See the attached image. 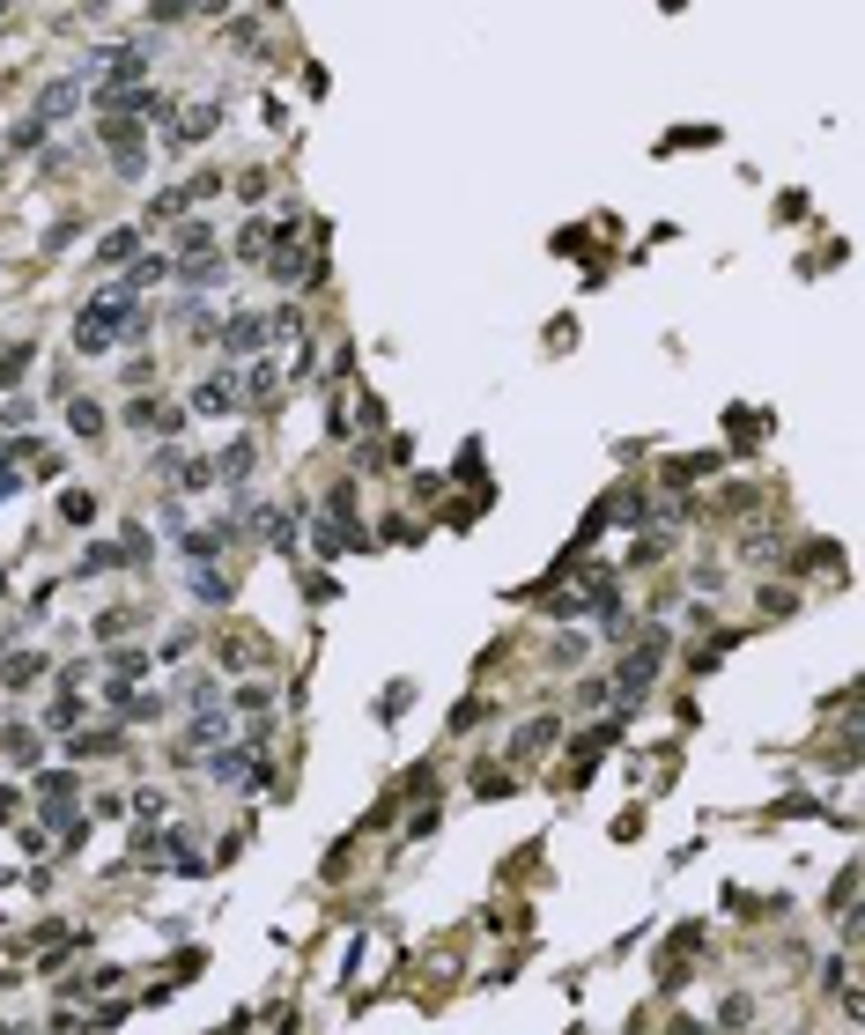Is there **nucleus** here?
Wrapping results in <instances>:
<instances>
[{
    "label": "nucleus",
    "mask_w": 865,
    "mask_h": 1035,
    "mask_svg": "<svg viewBox=\"0 0 865 1035\" xmlns=\"http://www.w3.org/2000/svg\"><path fill=\"white\" fill-rule=\"evenodd\" d=\"M126 341H148V311L141 304H126V296H89L82 318H74V348L82 355H111V348H126Z\"/></svg>",
    "instance_id": "f257e3e1"
},
{
    "label": "nucleus",
    "mask_w": 865,
    "mask_h": 1035,
    "mask_svg": "<svg viewBox=\"0 0 865 1035\" xmlns=\"http://www.w3.org/2000/svg\"><path fill=\"white\" fill-rule=\"evenodd\" d=\"M215 341H222L230 363H237V355H259V348H267V318H259V311H230V318L215 326Z\"/></svg>",
    "instance_id": "f03ea898"
},
{
    "label": "nucleus",
    "mask_w": 865,
    "mask_h": 1035,
    "mask_svg": "<svg viewBox=\"0 0 865 1035\" xmlns=\"http://www.w3.org/2000/svg\"><path fill=\"white\" fill-rule=\"evenodd\" d=\"M244 407V392H237V370L222 363V370H208V378L193 385V414H237Z\"/></svg>",
    "instance_id": "7ed1b4c3"
},
{
    "label": "nucleus",
    "mask_w": 865,
    "mask_h": 1035,
    "mask_svg": "<svg viewBox=\"0 0 865 1035\" xmlns=\"http://www.w3.org/2000/svg\"><path fill=\"white\" fill-rule=\"evenodd\" d=\"M156 281H171V259H163V252H141L134 267L111 281V296H126V304H134V296H141V289H156Z\"/></svg>",
    "instance_id": "20e7f679"
},
{
    "label": "nucleus",
    "mask_w": 865,
    "mask_h": 1035,
    "mask_svg": "<svg viewBox=\"0 0 865 1035\" xmlns=\"http://www.w3.org/2000/svg\"><path fill=\"white\" fill-rule=\"evenodd\" d=\"M119 747H126L119 725H89V732H74V740H67V755L74 762H97V755H119Z\"/></svg>",
    "instance_id": "39448f33"
},
{
    "label": "nucleus",
    "mask_w": 865,
    "mask_h": 1035,
    "mask_svg": "<svg viewBox=\"0 0 865 1035\" xmlns=\"http://www.w3.org/2000/svg\"><path fill=\"white\" fill-rule=\"evenodd\" d=\"M67 429H74V437H104L111 414H104L97 400H67Z\"/></svg>",
    "instance_id": "423d86ee"
},
{
    "label": "nucleus",
    "mask_w": 865,
    "mask_h": 1035,
    "mask_svg": "<svg viewBox=\"0 0 865 1035\" xmlns=\"http://www.w3.org/2000/svg\"><path fill=\"white\" fill-rule=\"evenodd\" d=\"M119 259H141V230H111V237H97V267H119Z\"/></svg>",
    "instance_id": "0eeeda50"
},
{
    "label": "nucleus",
    "mask_w": 865,
    "mask_h": 1035,
    "mask_svg": "<svg viewBox=\"0 0 865 1035\" xmlns=\"http://www.w3.org/2000/svg\"><path fill=\"white\" fill-rule=\"evenodd\" d=\"M74 104H82V97H74V82H52L45 89V97H37V126H52V119H67V111Z\"/></svg>",
    "instance_id": "6e6552de"
},
{
    "label": "nucleus",
    "mask_w": 865,
    "mask_h": 1035,
    "mask_svg": "<svg viewBox=\"0 0 865 1035\" xmlns=\"http://www.w3.org/2000/svg\"><path fill=\"white\" fill-rule=\"evenodd\" d=\"M171 274H178V281H193V289H215V281L230 274V267H222V259H185V267H178V259H171Z\"/></svg>",
    "instance_id": "1a4fd4ad"
},
{
    "label": "nucleus",
    "mask_w": 865,
    "mask_h": 1035,
    "mask_svg": "<svg viewBox=\"0 0 865 1035\" xmlns=\"http://www.w3.org/2000/svg\"><path fill=\"white\" fill-rule=\"evenodd\" d=\"M274 378H281V370H274V363H267V355H259V363H252V378H244V385H237V392H244V400H274V392H281V385H274Z\"/></svg>",
    "instance_id": "9d476101"
},
{
    "label": "nucleus",
    "mask_w": 865,
    "mask_h": 1035,
    "mask_svg": "<svg viewBox=\"0 0 865 1035\" xmlns=\"http://www.w3.org/2000/svg\"><path fill=\"white\" fill-rule=\"evenodd\" d=\"M74 570H82V577H97V570H126V548H111V540H97V548H89L82 562H74Z\"/></svg>",
    "instance_id": "9b49d317"
},
{
    "label": "nucleus",
    "mask_w": 865,
    "mask_h": 1035,
    "mask_svg": "<svg viewBox=\"0 0 865 1035\" xmlns=\"http://www.w3.org/2000/svg\"><path fill=\"white\" fill-rule=\"evenodd\" d=\"M208 244H215L208 222H178V252H185V259H208Z\"/></svg>",
    "instance_id": "f8f14e48"
},
{
    "label": "nucleus",
    "mask_w": 865,
    "mask_h": 1035,
    "mask_svg": "<svg viewBox=\"0 0 865 1035\" xmlns=\"http://www.w3.org/2000/svg\"><path fill=\"white\" fill-rule=\"evenodd\" d=\"M60 518H67V525H89V518H97V496H89V488H67V496H60Z\"/></svg>",
    "instance_id": "ddd939ff"
},
{
    "label": "nucleus",
    "mask_w": 865,
    "mask_h": 1035,
    "mask_svg": "<svg viewBox=\"0 0 865 1035\" xmlns=\"http://www.w3.org/2000/svg\"><path fill=\"white\" fill-rule=\"evenodd\" d=\"M37 673H45V651H23V658H8V688H37Z\"/></svg>",
    "instance_id": "4468645a"
},
{
    "label": "nucleus",
    "mask_w": 865,
    "mask_h": 1035,
    "mask_svg": "<svg viewBox=\"0 0 865 1035\" xmlns=\"http://www.w3.org/2000/svg\"><path fill=\"white\" fill-rule=\"evenodd\" d=\"M0 747H8V762H37V755H45L37 732H0Z\"/></svg>",
    "instance_id": "2eb2a0df"
},
{
    "label": "nucleus",
    "mask_w": 865,
    "mask_h": 1035,
    "mask_svg": "<svg viewBox=\"0 0 865 1035\" xmlns=\"http://www.w3.org/2000/svg\"><path fill=\"white\" fill-rule=\"evenodd\" d=\"M252 459H259L252 444H230V459L215 466V481H244V474H252Z\"/></svg>",
    "instance_id": "dca6fc26"
},
{
    "label": "nucleus",
    "mask_w": 865,
    "mask_h": 1035,
    "mask_svg": "<svg viewBox=\"0 0 865 1035\" xmlns=\"http://www.w3.org/2000/svg\"><path fill=\"white\" fill-rule=\"evenodd\" d=\"M30 370V341H15V348H0V385H15Z\"/></svg>",
    "instance_id": "f3484780"
},
{
    "label": "nucleus",
    "mask_w": 865,
    "mask_h": 1035,
    "mask_svg": "<svg viewBox=\"0 0 865 1035\" xmlns=\"http://www.w3.org/2000/svg\"><path fill=\"white\" fill-rule=\"evenodd\" d=\"M185 703H193V710H215V703H222V688L208 681V673H193V681H185Z\"/></svg>",
    "instance_id": "a211bd4d"
},
{
    "label": "nucleus",
    "mask_w": 865,
    "mask_h": 1035,
    "mask_svg": "<svg viewBox=\"0 0 865 1035\" xmlns=\"http://www.w3.org/2000/svg\"><path fill=\"white\" fill-rule=\"evenodd\" d=\"M200 134H215V104H200V111H185V126H178V141H200Z\"/></svg>",
    "instance_id": "6ab92c4d"
},
{
    "label": "nucleus",
    "mask_w": 865,
    "mask_h": 1035,
    "mask_svg": "<svg viewBox=\"0 0 865 1035\" xmlns=\"http://www.w3.org/2000/svg\"><path fill=\"white\" fill-rule=\"evenodd\" d=\"M126 629H134V607H111V614H97V644H104V636H126Z\"/></svg>",
    "instance_id": "aec40b11"
},
{
    "label": "nucleus",
    "mask_w": 865,
    "mask_h": 1035,
    "mask_svg": "<svg viewBox=\"0 0 865 1035\" xmlns=\"http://www.w3.org/2000/svg\"><path fill=\"white\" fill-rule=\"evenodd\" d=\"M614 518H629V525H644V518H651V503H644V496H614Z\"/></svg>",
    "instance_id": "412c9836"
},
{
    "label": "nucleus",
    "mask_w": 865,
    "mask_h": 1035,
    "mask_svg": "<svg viewBox=\"0 0 865 1035\" xmlns=\"http://www.w3.org/2000/svg\"><path fill=\"white\" fill-rule=\"evenodd\" d=\"M0 821H15V799H8V792H0Z\"/></svg>",
    "instance_id": "4be33fe9"
}]
</instances>
